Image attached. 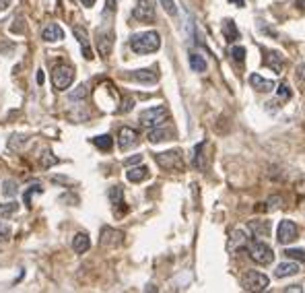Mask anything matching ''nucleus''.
<instances>
[{"label": "nucleus", "mask_w": 305, "mask_h": 293, "mask_svg": "<svg viewBox=\"0 0 305 293\" xmlns=\"http://www.w3.org/2000/svg\"><path fill=\"white\" fill-rule=\"evenodd\" d=\"M130 79L138 81V83H144V85H152V83L159 81V75L155 71H150V68H140V71H132Z\"/></svg>", "instance_id": "17"}, {"label": "nucleus", "mask_w": 305, "mask_h": 293, "mask_svg": "<svg viewBox=\"0 0 305 293\" xmlns=\"http://www.w3.org/2000/svg\"><path fill=\"white\" fill-rule=\"evenodd\" d=\"M221 29H223V38H225L227 44H233V42L240 40V29H237V25L233 23V19H223Z\"/></svg>", "instance_id": "18"}, {"label": "nucleus", "mask_w": 305, "mask_h": 293, "mask_svg": "<svg viewBox=\"0 0 305 293\" xmlns=\"http://www.w3.org/2000/svg\"><path fill=\"white\" fill-rule=\"evenodd\" d=\"M299 270H301V266H299L295 260H289V258H286V262H282V264H278V266H276V270H274V277H276V279L293 277V274H299Z\"/></svg>", "instance_id": "16"}, {"label": "nucleus", "mask_w": 305, "mask_h": 293, "mask_svg": "<svg viewBox=\"0 0 305 293\" xmlns=\"http://www.w3.org/2000/svg\"><path fill=\"white\" fill-rule=\"evenodd\" d=\"M72 33H74V38L78 40V44H80L82 56L87 58V60H91V58H93V52H91V48H89V33H87V29L80 27V25H72Z\"/></svg>", "instance_id": "14"}, {"label": "nucleus", "mask_w": 305, "mask_h": 293, "mask_svg": "<svg viewBox=\"0 0 305 293\" xmlns=\"http://www.w3.org/2000/svg\"><path fill=\"white\" fill-rule=\"evenodd\" d=\"M130 48L134 54H152L161 48V36L157 31H144L130 38Z\"/></svg>", "instance_id": "1"}, {"label": "nucleus", "mask_w": 305, "mask_h": 293, "mask_svg": "<svg viewBox=\"0 0 305 293\" xmlns=\"http://www.w3.org/2000/svg\"><path fill=\"white\" fill-rule=\"evenodd\" d=\"M155 161L161 169L165 171H182L184 169V159L180 151H163L155 155Z\"/></svg>", "instance_id": "6"}, {"label": "nucleus", "mask_w": 305, "mask_h": 293, "mask_svg": "<svg viewBox=\"0 0 305 293\" xmlns=\"http://www.w3.org/2000/svg\"><path fill=\"white\" fill-rule=\"evenodd\" d=\"M289 260H299V262H305V250H299V248H286L282 252Z\"/></svg>", "instance_id": "29"}, {"label": "nucleus", "mask_w": 305, "mask_h": 293, "mask_svg": "<svg viewBox=\"0 0 305 293\" xmlns=\"http://www.w3.org/2000/svg\"><path fill=\"white\" fill-rule=\"evenodd\" d=\"M38 83H40V85H42V83H44V73H42V71H40V73H38Z\"/></svg>", "instance_id": "47"}, {"label": "nucleus", "mask_w": 305, "mask_h": 293, "mask_svg": "<svg viewBox=\"0 0 305 293\" xmlns=\"http://www.w3.org/2000/svg\"><path fill=\"white\" fill-rule=\"evenodd\" d=\"M148 176H150V174H148V167H144V165L130 167V169L126 171V178H128V182H132V184H140V182H144Z\"/></svg>", "instance_id": "20"}, {"label": "nucleus", "mask_w": 305, "mask_h": 293, "mask_svg": "<svg viewBox=\"0 0 305 293\" xmlns=\"http://www.w3.org/2000/svg\"><path fill=\"white\" fill-rule=\"evenodd\" d=\"M138 145V132L130 128V126H122L120 130H118V147H120L122 151H128L132 147Z\"/></svg>", "instance_id": "10"}, {"label": "nucleus", "mask_w": 305, "mask_h": 293, "mask_svg": "<svg viewBox=\"0 0 305 293\" xmlns=\"http://www.w3.org/2000/svg\"><path fill=\"white\" fill-rule=\"evenodd\" d=\"M280 202H282V198L280 196H272V198H268V206H266V209L268 211H274V209H278V206H280Z\"/></svg>", "instance_id": "38"}, {"label": "nucleus", "mask_w": 305, "mask_h": 293, "mask_svg": "<svg viewBox=\"0 0 305 293\" xmlns=\"http://www.w3.org/2000/svg\"><path fill=\"white\" fill-rule=\"evenodd\" d=\"M295 5H297L299 9H303V11H305V0H295Z\"/></svg>", "instance_id": "46"}, {"label": "nucleus", "mask_w": 305, "mask_h": 293, "mask_svg": "<svg viewBox=\"0 0 305 293\" xmlns=\"http://www.w3.org/2000/svg\"><path fill=\"white\" fill-rule=\"evenodd\" d=\"M82 3V7H87V9H91L93 5H95V0H80Z\"/></svg>", "instance_id": "44"}, {"label": "nucleus", "mask_w": 305, "mask_h": 293, "mask_svg": "<svg viewBox=\"0 0 305 293\" xmlns=\"http://www.w3.org/2000/svg\"><path fill=\"white\" fill-rule=\"evenodd\" d=\"M266 66L272 68L274 73H280L282 66H284V58H282L280 52H268L266 54Z\"/></svg>", "instance_id": "23"}, {"label": "nucleus", "mask_w": 305, "mask_h": 293, "mask_svg": "<svg viewBox=\"0 0 305 293\" xmlns=\"http://www.w3.org/2000/svg\"><path fill=\"white\" fill-rule=\"evenodd\" d=\"M142 161V155H132V157H128L124 163L126 165H136V163H140Z\"/></svg>", "instance_id": "41"}, {"label": "nucleus", "mask_w": 305, "mask_h": 293, "mask_svg": "<svg viewBox=\"0 0 305 293\" xmlns=\"http://www.w3.org/2000/svg\"><path fill=\"white\" fill-rule=\"evenodd\" d=\"M284 291H286V293H289V291H293V293H301V291H303V289H301V287H299V285H291V287H286V289H284Z\"/></svg>", "instance_id": "42"}, {"label": "nucleus", "mask_w": 305, "mask_h": 293, "mask_svg": "<svg viewBox=\"0 0 305 293\" xmlns=\"http://www.w3.org/2000/svg\"><path fill=\"white\" fill-rule=\"evenodd\" d=\"M10 233H12L10 225H8V223H4L2 219H0V242H6V239L10 237Z\"/></svg>", "instance_id": "35"}, {"label": "nucleus", "mask_w": 305, "mask_h": 293, "mask_svg": "<svg viewBox=\"0 0 305 293\" xmlns=\"http://www.w3.org/2000/svg\"><path fill=\"white\" fill-rule=\"evenodd\" d=\"M132 17L140 23H152L155 21V7L148 0H136V7L132 9Z\"/></svg>", "instance_id": "9"}, {"label": "nucleus", "mask_w": 305, "mask_h": 293, "mask_svg": "<svg viewBox=\"0 0 305 293\" xmlns=\"http://www.w3.org/2000/svg\"><path fill=\"white\" fill-rule=\"evenodd\" d=\"M91 248V239H89V235L87 233H76L74 237H72V250L76 252V254H84Z\"/></svg>", "instance_id": "22"}, {"label": "nucleus", "mask_w": 305, "mask_h": 293, "mask_svg": "<svg viewBox=\"0 0 305 293\" xmlns=\"http://www.w3.org/2000/svg\"><path fill=\"white\" fill-rule=\"evenodd\" d=\"M58 163V157H54V153L52 151H44V155H42V167H52V165H56Z\"/></svg>", "instance_id": "31"}, {"label": "nucleus", "mask_w": 305, "mask_h": 293, "mask_svg": "<svg viewBox=\"0 0 305 293\" xmlns=\"http://www.w3.org/2000/svg\"><path fill=\"white\" fill-rule=\"evenodd\" d=\"M10 7V0H0V11H6Z\"/></svg>", "instance_id": "43"}, {"label": "nucleus", "mask_w": 305, "mask_h": 293, "mask_svg": "<svg viewBox=\"0 0 305 293\" xmlns=\"http://www.w3.org/2000/svg\"><path fill=\"white\" fill-rule=\"evenodd\" d=\"M299 237V227L297 223L291 221V219H282L276 227V239L280 244H291Z\"/></svg>", "instance_id": "7"}, {"label": "nucleus", "mask_w": 305, "mask_h": 293, "mask_svg": "<svg viewBox=\"0 0 305 293\" xmlns=\"http://www.w3.org/2000/svg\"><path fill=\"white\" fill-rule=\"evenodd\" d=\"M87 93H89V85H78L76 91H72V93L68 95V99H70V101H78V99H84V97H87Z\"/></svg>", "instance_id": "30"}, {"label": "nucleus", "mask_w": 305, "mask_h": 293, "mask_svg": "<svg viewBox=\"0 0 305 293\" xmlns=\"http://www.w3.org/2000/svg\"><path fill=\"white\" fill-rule=\"evenodd\" d=\"M244 248H248V235H246V231L240 229V227L231 229L229 231V239H227V250L231 254H237V252L244 250Z\"/></svg>", "instance_id": "11"}, {"label": "nucleus", "mask_w": 305, "mask_h": 293, "mask_svg": "<svg viewBox=\"0 0 305 293\" xmlns=\"http://www.w3.org/2000/svg\"><path fill=\"white\" fill-rule=\"evenodd\" d=\"M204 147H206V143L202 141V143H198V145L194 147V153H192V165H194L196 169H200V171H204V169H206L204 155H202V151H204Z\"/></svg>", "instance_id": "24"}, {"label": "nucleus", "mask_w": 305, "mask_h": 293, "mask_svg": "<svg viewBox=\"0 0 305 293\" xmlns=\"http://www.w3.org/2000/svg\"><path fill=\"white\" fill-rule=\"evenodd\" d=\"M248 254H250V258L254 262L262 264V266H266V264H270L274 260L272 248H270L268 244H264V242H250L248 244Z\"/></svg>", "instance_id": "5"}, {"label": "nucleus", "mask_w": 305, "mask_h": 293, "mask_svg": "<svg viewBox=\"0 0 305 293\" xmlns=\"http://www.w3.org/2000/svg\"><path fill=\"white\" fill-rule=\"evenodd\" d=\"M172 136H174V130L157 126V128H150L148 130V143H163V141H169Z\"/></svg>", "instance_id": "21"}, {"label": "nucleus", "mask_w": 305, "mask_h": 293, "mask_svg": "<svg viewBox=\"0 0 305 293\" xmlns=\"http://www.w3.org/2000/svg\"><path fill=\"white\" fill-rule=\"evenodd\" d=\"M116 5H118V0H106V11H104V15L116 13Z\"/></svg>", "instance_id": "39"}, {"label": "nucleus", "mask_w": 305, "mask_h": 293, "mask_svg": "<svg viewBox=\"0 0 305 293\" xmlns=\"http://www.w3.org/2000/svg\"><path fill=\"white\" fill-rule=\"evenodd\" d=\"M276 93H278V97H282V99H291V89H289V85H278V87H276Z\"/></svg>", "instance_id": "37"}, {"label": "nucleus", "mask_w": 305, "mask_h": 293, "mask_svg": "<svg viewBox=\"0 0 305 293\" xmlns=\"http://www.w3.org/2000/svg\"><path fill=\"white\" fill-rule=\"evenodd\" d=\"M42 40L48 42V44L62 42V40H64V31H62V27L56 25V23H48V25L44 27V31H42Z\"/></svg>", "instance_id": "15"}, {"label": "nucleus", "mask_w": 305, "mask_h": 293, "mask_svg": "<svg viewBox=\"0 0 305 293\" xmlns=\"http://www.w3.org/2000/svg\"><path fill=\"white\" fill-rule=\"evenodd\" d=\"M93 145H95L99 151H112L114 139H112L110 134H101V136H95V139H93Z\"/></svg>", "instance_id": "27"}, {"label": "nucleus", "mask_w": 305, "mask_h": 293, "mask_svg": "<svg viewBox=\"0 0 305 293\" xmlns=\"http://www.w3.org/2000/svg\"><path fill=\"white\" fill-rule=\"evenodd\" d=\"M23 143H27V136H23V134H12L10 136V149H14V147H21Z\"/></svg>", "instance_id": "36"}, {"label": "nucleus", "mask_w": 305, "mask_h": 293, "mask_svg": "<svg viewBox=\"0 0 305 293\" xmlns=\"http://www.w3.org/2000/svg\"><path fill=\"white\" fill-rule=\"evenodd\" d=\"M248 227H250V231L256 235V237H268V233H270V223L264 221V219H254V221H250Z\"/></svg>", "instance_id": "19"}, {"label": "nucleus", "mask_w": 305, "mask_h": 293, "mask_svg": "<svg viewBox=\"0 0 305 293\" xmlns=\"http://www.w3.org/2000/svg\"><path fill=\"white\" fill-rule=\"evenodd\" d=\"M2 194H4V196H16V182L6 180V182L2 184Z\"/></svg>", "instance_id": "33"}, {"label": "nucleus", "mask_w": 305, "mask_h": 293, "mask_svg": "<svg viewBox=\"0 0 305 293\" xmlns=\"http://www.w3.org/2000/svg\"><path fill=\"white\" fill-rule=\"evenodd\" d=\"M167 118H169V112L165 106H155V108H148L144 112H140L138 116V122L140 126L144 128H157V126H163L167 122Z\"/></svg>", "instance_id": "2"}, {"label": "nucleus", "mask_w": 305, "mask_h": 293, "mask_svg": "<svg viewBox=\"0 0 305 293\" xmlns=\"http://www.w3.org/2000/svg\"><path fill=\"white\" fill-rule=\"evenodd\" d=\"M74 81V68L70 64H58L52 71V85L56 91H66Z\"/></svg>", "instance_id": "4"}, {"label": "nucleus", "mask_w": 305, "mask_h": 293, "mask_svg": "<svg viewBox=\"0 0 305 293\" xmlns=\"http://www.w3.org/2000/svg\"><path fill=\"white\" fill-rule=\"evenodd\" d=\"M95 44H97V52L101 58H108L112 54L114 48V31L112 29H99L95 36Z\"/></svg>", "instance_id": "8"}, {"label": "nucleus", "mask_w": 305, "mask_h": 293, "mask_svg": "<svg viewBox=\"0 0 305 293\" xmlns=\"http://www.w3.org/2000/svg\"><path fill=\"white\" fill-rule=\"evenodd\" d=\"M159 3H161L163 11H165L167 15H172V17H176V15H178V7H176L174 0H159Z\"/></svg>", "instance_id": "34"}, {"label": "nucleus", "mask_w": 305, "mask_h": 293, "mask_svg": "<svg viewBox=\"0 0 305 293\" xmlns=\"http://www.w3.org/2000/svg\"><path fill=\"white\" fill-rule=\"evenodd\" d=\"M108 196H110V202L114 204V209H120V206H124V188L122 186H112Z\"/></svg>", "instance_id": "25"}, {"label": "nucleus", "mask_w": 305, "mask_h": 293, "mask_svg": "<svg viewBox=\"0 0 305 293\" xmlns=\"http://www.w3.org/2000/svg\"><path fill=\"white\" fill-rule=\"evenodd\" d=\"M231 56H233L235 62L244 64V60H246V48H244V46H233V48H231Z\"/></svg>", "instance_id": "32"}, {"label": "nucleus", "mask_w": 305, "mask_h": 293, "mask_svg": "<svg viewBox=\"0 0 305 293\" xmlns=\"http://www.w3.org/2000/svg\"><path fill=\"white\" fill-rule=\"evenodd\" d=\"M250 85H252V89H256L258 93H270V91H276V87L278 85L274 83V81H268V79H264L262 75H250Z\"/></svg>", "instance_id": "13"}, {"label": "nucleus", "mask_w": 305, "mask_h": 293, "mask_svg": "<svg viewBox=\"0 0 305 293\" xmlns=\"http://www.w3.org/2000/svg\"><path fill=\"white\" fill-rule=\"evenodd\" d=\"M268 277L260 270H246L242 274V289L250 293H260L268 289Z\"/></svg>", "instance_id": "3"}, {"label": "nucleus", "mask_w": 305, "mask_h": 293, "mask_svg": "<svg viewBox=\"0 0 305 293\" xmlns=\"http://www.w3.org/2000/svg\"><path fill=\"white\" fill-rule=\"evenodd\" d=\"M132 108H134V99L126 97V99H124V103H122V108H120V112H130Z\"/></svg>", "instance_id": "40"}, {"label": "nucleus", "mask_w": 305, "mask_h": 293, "mask_svg": "<svg viewBox=\"0 0 305 293\" xmlns=\"http://www.w3.org/2000/svg\"><path fill=\"white\" fill-rule=\"evenodd\" d=\"M19 213V202L16 200H10V202H4L0 204V219H10Z\"/></svg>", "instance_id": "26"}, {"label": "nucleus", "mask_w": 305, "mask_h": 293, "mask_svg": "<svg viewBox=\"0 0 305 293\" xmlns=\"http://www.w3.org/2000/svg\"><path fill=\"white\" fill-rule=\"evenodd\" d=\"M188 60H190V68L194 73H204L206 71V60L202 58L200 54H190Z\"/></svg>", "instance_id": "28"}, {"label": "nucleus", "mask_w": 305, "mask_h": 293, "mask_svg": "<svg viewBox=\"0 0 305 293\" xmlns=\"http://www.w3.org/2000/svg\"><path fill=\"white\" fill-rule=\"evenodd\" d=\"M231 5H237V7H244L246 5V0H229Z\"/></svg>", "instance_id": "45"}, {"label": "nucleus", "mask_w": 305, "mask_h": 293, "mask_svg": "<svg viewBox=\"0 0 305 293\" xmlns=\"http://www.w3.org/2000/svg\"><path fill=\"white\" fill-rule=\"evenodd\" d=\"M124 242V233L122 231H116L112 227H104L101 229V239L99 244L104 248H114V246H120Z\"/></svg>", "instance_id": "12"}]
</instances>
